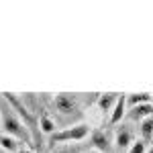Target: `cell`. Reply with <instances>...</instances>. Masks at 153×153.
<instances>
[{"mask_svg":"<svg viewBox=\"0 0 153 153\" xmlns=\"http://www.w3.org/2000/svg\"><path fill=\"white\" fill-rule=\"evenodd\" d=\"M51 153H84V149L78 145V143H70V145H59V147H53Z\"/></svg>","mask_w":153,"mask_h":153,"instance_id":"4fadbf2b","label":"cell"},{"mask_svg":"<svg viewBox=\"0 0 153 153\" xmlns=\"http://www.w3.org/2000/svg\"><path fill=\"white\" fill-rule=\"evenodd\" d=\"M114 147L118 151H129V147L135 143V131L131 125H120L114 131Z\"/></svg>","mask_w":153,"mask_h":153,"instance_id":"277c9868","label":"cell"},{"mask_svg":"<svg viewBox=\"0 0 153 153\" xmlns=\"http://www.w3.org/2000/svg\"><path fill=\"white\" fill-rule=\"evenodd\" d=\"M53 108L59 117H76L80 112V104H78V98L74 94H68V92H61V94H55L53 98Z\"/></svg>","mask_w":153,"mask_h":153,"instance_id":"3957f363","label":"cell"},{"mask_svg":"<svg viewBox=\"0 0 153 153\" xmlns=\"http://www.w3.org/2000/svg\"><path fill=\"white\" fill-rule=\"evenodd\" d=\"M19 153H29V151H27V147H25V145H23V147L19 149Z\"/></svg>","mask_w":153,"mask_h":153,"instance_id":"9a60e30c","label":"cell"},{"mask_svg":"<svg viewBox=\"0 0 153 153\" xmlns=\"http://www.w3.org/2000/svg\"><path fill=\"white\" fill-rule=\"evenodd\" d=\"M139 131H141V139L149 145V143L153 141V117H147L145 120H141Z\"/></svg>","mask_w":153,"mask_h":153,"instance_id":"7c38bea8","label":"cell"},{"mask_svg":"<svg viewBox=\"0 0 153 153\" xmlns=\"http://www.w3.org/2000/svg\"><path fill=\"white\" fill-rule=\"evenodd\" d=\"M147 153H153V145H149V147H147Z\"/></svg>","mask_w":153,"mask_h":153,"instance_id":"2e32d148","label":"cell"},{"mask_svg":"<svg viewBox=\"0 0 153 153\" xmlns=\"http://www.w3.org/2000/svg\"><path fill=\"white\" fill-rule=\"evenodd\" d=\"M37 118H39V133H43V135H49V137H51V135L55 133V127H57V125H55V118H51L45 110H41Z\"/></svg>","mask_w":153,"mask_h":153,"instance_id":"9c48e42d","label":"cell"},{"mask_svg":"<svg viewBox=\"0 0 153 153\" xmlns=\"http://www.w3.org/2000/svg\"><path fill=\"white\" fill-rule=\"evenodd\" d=\"M147 147H149V145L143 141V139H135V143L129 147L127 153H147Z\"/></svg>","mask_w":153,"mask_h":153,"instance_id":"5bb4252c","label":"cell"},{"mask_svg":"<svg viewBox=\"0 0 153 153\" xmlns=\"http://www.w3.org/2000/svg\"><path fill=\"white\" fill-rule=\"evenodd\" d=\"M23 147V143L19 139H14L10 135H2L0 133V149H4L6 153H19V149Z\"/></svg>","mask_w":153,"mask_h":153,"instance_id":"30bf717a","label":"cell"},{"mask_svg":"<svg viewBox=\"0 0 153 153\" xmlns=\"http://www.w3.org/2000/svg\"><path fill=\"white\" fill-rule=\"evenodd\" d=\"M127 114H129L131 120H145L147 117H153V102H149V104H139V106H133V108H129L127 110Z\"/></svg>","mask_w":153,"mask_h":153,"instance_id":"52a82bcc","label":"cell"},{"mask_svg":"<svg viewBox=\"0 0 153 153\" xmlns=\"http://www.w3.org/2000/svg\"><path fill=\"white\" fill-rule=\"evenodd\" d=\"M149 102H153V94H149V92L127 94V108H133V106H139V104H149Z\"/></svg>","mask_w":153,"mask_h":153,"instance_id":"8fae6325","label":"cell"},{"mask_svg":"<svg viewBox=\"0 0 153 153\" xmlns=\"http://www.w3.org/2000/svg\"><path fill=\"white\" fill-rule=\"evenodd\" d=\"M0 153H6V151H4V149H0Z\"/></svg>","mask_w":153,"mask_h":153,"instance_id":"ac0fdd59","label":"cell"},{"mask_svg":"<svg viewBox=\"0 0 153 153\" xmlns=\"http://www.w3.org/2000/svg\"><path fill=\"white\" fill-rule=\"evenodd\" d=\"M90 143H92V149H94V151L110 153L114 139L110 137V133H106V131H102V129H96V131L90 133Z\"/></svg>","mask_w":153,"mask_h":153,"instance_id":"5b68a950","label":"cell"},{"mask_svg":"<svg viewBox=\"0 0 153 153\" xmlns=\"http://www.w3.org/2000/svg\"><path fill=\"white\" fill-rule=\"evenodd\" d=\"M0 133L19 139L23 145L33 143L31 131L27 129V125L23 123V118L16 114V110L8 104L4 98H0Z\"/></svg>","mask_w":153,"mask_h":153,"instance_id":"6da1fadb","label":"cell"},{"mask_svg":"<svg viewBox=\"0 0 153 153\" xmlns=\"http://www.w3.org/2000/svg\"><path fill=\"white\" fill-rule=\"evenodd\" d=\"M127 94H120L117 100V104H114V108L110 110V117H108V123L110 125H118L123 118L127 117Z\"/></svg>","mask_w":153,"mask_h":153,"instance_id":"8992f818","label":"cell"},{"mask_svg":"<svg viewBox=\"0 0 153 153\" xmlns=\"http://www.w3.org/2000/svg\"><path fill=\"white\" fill-rule=\"evenodd\" d=\"M90 135V127L86 123H76L70 127H63V129L55 131L51 137H49V147H59V145H70V143H82L86 137Z\"/></svg>","mask_w":153,"mask_h":153,"instance_id":"7a4b0ae2","label":"cell"},{"mask_svg":"<svg viewBox=\"0 0 153 153\" xmlns=\"http://www.w3.org/2000/svg\"><path fill=\"white\" fill-rule=\"evenodd\" d=\"M84 153H98V151H94V149H88V151H84Z\"/></svg>","mask_w":153,"mask_h":153,"instance_id":"e0dca14e","label":"cell"},{"mask_svg":"<svg viewBox=\"0 0 153 153\" xmlns=\"http://www.w3.org/2000/svg\"><path fill=\"white\" fill-rule=\"evenodd\" d=\"M118 92H104V94H98V100H96V106L102 110V112H110L114 104L118 100Z\"/></svg>","mask_w":153,"mask_h":153,"instance_id":"ba28073f","label":"cell"}]
</instances>
